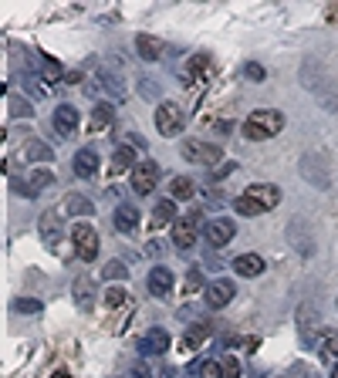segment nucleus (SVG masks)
I'll list each match as a JSON object with an SVG mask.
<instances>
[{
  "mask_svg": "<svg viewBox=\"0 0 338 378\" xmlns=\"http://www.w3.org/2000/svg\"><path fill=\"white\" fill-rule=\"evenodd\" d=\"M14 311H17V314H37V311H41V301L21 298V301H14Z\"/></svg>",
  "mask_w": 338,
  "mask_h": 378,
  "instance_id": "obj_36",
  "label": "nucleus"
},
{
  "mask_svg": "<svg viewBox=\"0 0 338 378\" xmlns=\"http://www.w3.org/2000/svg\"><path fill=\"white\" fill-rule=\"evenodd\" d=\"M234 298H237V287L230 284V280H213V284H207V294H203V301H207L210 311L227 307Z\"/></svg>",
  "mask_w": 338,
  "mask_h": 378,
  "instance_id": "obj_8",
  "label": "nucleus"
},
{
  "mask_svg": "<svg viewBox=\"0 0 338 378\" xmlns=\"http://www.w3.org/2000/svg\"><path fill=\"white\" fill-rule=\"evenodd\" d=\"M234 270L240 277H257V274H264V260L257 253H240L234 260Z\"/></svg>",
  "mask_w": 338,
  "mask_h": 378,
  "instance_id": "obj_17",
  "label": "nucleus"
},
{
  "mask_svg": "<svg viewBox=\"0 0 338 378\" xmlns=\"http://www.w3.org/2000/svg\"><path fill=\"white\" fill-rule=\"evenodd\" d=\"M230 206H234V213H240V216H260V213H264V209H260L257 203H254V200H247L244 193H240V196H237V200L230 203Z\"/></svg>",
  "mask_w": 338,
  "mask_h": 378,
  "instance_id": "obj_28",
  "label": "nucleus"
},
{
  "mask_svg": "<svg viewBox=\"0 0 338 378\" xmlns=\"http://www.w3.org/2000/svg\"><path fill=\"white\" fill-rule=\"evenodd\" d=\"M321 358L338 365V334H325L321 338Z\"/></svg>",
  "mask_w": 338,
  "mask_h": 378,
  "instance_id": "obj_30",
  "label": "nucleus"
},
{
  "mask_svg": "<svg viewBox=\"0 0 338 378\" xmlns=\"http://www.w3.org/2000/svg\"><path fill=\"white\" fill-rule=\"evenodd\" d=\"M207 71H210V58H207V54H193V61H189V75L203 78Z\"/></svg>",
  "mask_w": 338,
  "mask_h": 378,
  "instance_id": "obj_33",
  "label": "nucleus"
},
{
  "mask_svg": "<svg viewBox=\"0 0 338 378\" xmlns=\"http://www.w3.org/2000/svg\"><path fill=\"white\" fill-rule=\"evenodd\" d=\"M223 378H240V361L237 358H223Z\"/></svg>",
  "mask_w": 338,
  "mask_h": 378,
  "instance_id": "obj_39",
  "label": "nucleus"
},
{
  "mask_svg": "<svg viewBox=\"0 0 338 378\" xmlns=\"http://www.w3.org/2000/svg\"><path fill=\"white\" fill-rule=\"evenodd\" d=\"M210 334H213V325H210V321H196V325H189L186 334H183V348H196V345H203Z\"/></svg>",
  "mask_w": 338,
  "mask_h": 378,
  "instance_id": "obj_18",
  "label": "nucleus"
},
{
  "mask_svg": "<svg viewBox=\"0 0 338 378\" xmlns=\"http://www.w3.org/2000/svg\"><path fill=\"white\" fill-rule=\"evenodd\" d=\"M156 182H159V162H153V159L135 162V169H132V189L139 196H149L156 189Z\"/></svg>",
  "mask_w": 338,
  "mask_h": 378,
  "instance_id": "obj_6",
  "label": "nucleus"
},
{
  "mask_svg": "<svg viewBox=\"0 0 338 378\" xmlns=\"http://www.w3.org/2000/svg\"><path fill=\"white\" fill-rule=\"evenodd\" d=\"M71 243H75L78 260H85V264H92L99 257V233L88 227V223H75L71 227Z\"/></svg>",
  "mask_w": 338,
  "mask_h": 378,
  "instance_id": "obj_5",
  "label": "nucleus"
},
{
  "mask_svg": "<svg viewBox=\"0 0 338 378\" xmlns=\"http://www.w3.org/2000/svg\"><path fill=\"white\" fill-rule=\"evenodd\" d=\"M183 126H186V115H183V108L176 101H162L156 108V128L159 135H166V139H173V135H180Z\"/></svg>",
  "mask_w": 338,
  "mask_h": 378,
  "instance_id": "obj_4",
  "label": "nucleus"
},
{
  "mask_svg": "<svg viewBox=\"0 0 338 378\" xmlns=\"http://www.w3.org/2000/svg\"><path fill=\"white\" fill-rule=\"evenodd\" d=\"M27 88H31V95H34V98H48V88H44V85H37V78H27Z\"/></svg>",
  "mask_w": 338,
  "mask_h": 378,
  "instance_id": "obj_41",
  "label": "nucleus"
},
{
  "mask_svg": "<svg viewBox=\"0 0 338 378\" xmlns=\"http://www.w3.org/2000/svg\"><path fill=\"white\" fill-rule=\"evenodd\" d=\"M146 250L153 253V257H162V253H166V247H162L159 240H149V247H146Z\"/></svg>",
  "mask_w": 338,
  "mask_h": 378,
  "instance_id": "obj_44",
  "label": "nucleus"
},
{
  "mask_svg": "<svg viewBox=\"0 0 338 378\" xmlns=\"http://www.w3.org/2000/svg\"><path fill=\"white\" fill-rule=\"evenodd\" d=\"M112 122H115V105H112V101H99V105L92 108V135L102 132V128H108Z\"/></svg>",
  "mask_w": 338,
  "mask_h": 378,
  "instance_id": "obj_16",
  "label": "nucleus"
},
{
  "mask_svg": "<svg viewBox=\"0 0 338 378\" xmlns=\"http://www.w3.org/2000/svg\"><path fill=\"white\" fill-rule=\"evenodd\" d=\"M189 378H196V375H189Z\"/></svg>",
  "mask_w": 338,
  "mask_h": 378,
  "instance_id": "obj_48",
  "label": "nucleus"
},
{
  "mask_svg": "<svg viewBox=\"0 0 338 378\" xmlns=\"http://www.w3.org/2000/svg\"><path fill=\"white\" fill-rule=\"evenodd\" d=\"M139 348H142V354H166L169 352V331L149 328V334L139 341Z\"/></svg>",
  "mask_w": 338,
  "mask_h": 378,
  "instance_id": "obj_11",
  "label": "nucleus"
},
{
  "mask_svg": "<svg viewBox=\"0 0 338 378\" xmlns=\"http://www.w3.org/2000/svg\"><path fill=\"white\" fill-rule=\"evenodd\" d=\"M10 189H14L17 196H24V200H31V196H34V193H31V186H27V182H21V179H14V182H10Z\"/></svg>",
  "mask_w": 338,
  "mask_h": 378,
  "instance_id": "obj_43",
  "label": "nucleus"
},
{
  "mask_svg": "<svg viewBox=\"0 0 338 378\" xmlns=\"http://www.w3.org/2000/svg\"><path fill=\"white\" fill-rule=\"evenodd\" d=\"M139 95L142 98H159V85L149 81V78H139Z\"/></svg>",
  "mask_w": 338,
  "mask_h": 378,
  "instance_id": "obj_38",
  "label": "nucleus"
},
{
  "mask_svg": "<svg viewBox=\"0 0 338 378\" xmlns=\"http://www.w3.org/2000/svg\"><path fill=\"white\" fill-rule=\"evenodd\" d=\"M285 128V115L274 112V108H257L244 119V135L251 142H264V139H274L278 132Z\"/></svg>",
  "mask_w": 338,
  "mask_h": 378,
  "instance_id": "obj_1",
  "label": "nucleus"
},
{
  "mask_svg": "<svg viewBox=\"0 0 338 378\" xmlns=\"http://www.w3.org/2000/svg\"><path fill=\"white\" fill-rule=\"evenodd\" d=\"M189 375H200V378H223V365L220 361H203V358H196L193 365H189Z\"/></svg>",
  "mask_w": 338,
  "mask_h": 378,
  "instance_id": "obj_22",
  "label": "nucleus"
},
{
  "mask_svg": "<svg viewBox=\"0 0 338 378\" xmlns=\"http://www.w3.org/2000/svg\"><path fill=\"white\" fill-rule=\"evenodd\" d=\"M132 375H135V378H153V375H149V368H146V365H135V368H132Z\"/></svg>",
  "mask_w": 338,
  "mask_h": 378,
  "instance_id": "obj_45",
  "label": "nucleus"
},
{
  "mask_svg": "<svg viewBox=\"0 0 338 378\" xmlns=\"http://www.w3.org/2000/svg\"><path fill=\"white\" fill-rule=\"evenodd\" d=\"M102 277L105 280H126V277H129V270H126V264H122V260H108V264H105V270H102Z\"/></svg>",
  "mask_w": 338,
  "mask_h": 378,
  "instance_id": "obj_29",
  "label": "nucleus"
},
{
  "mask_svg": "<svg viewBox=\"0 0 338 378\" xmlns=\"http://www.w3.org/2000/svg\"><path fill=\"white\" fill-rule=\"evenodd\" d=\"M54 128H58L65 139H75V132H78V108L58 105V108H54Z\"/></svg>",
  "mask_w": 338,
  "mask_h": 378,
  "instance_id": "obj_10",
  "label": "nucleus"
},
{
  "mask_svg": "<svg viewBox=\"0 0 338 378\" xmlns=\"http://www.w3.org/2000/svg\"><path fill=\"white\" fill-rule=\"evenodd\" d=\"M99 173V152L95 149H78L75 152V176L92 179Z\"/></svg>",
  "mask_w": 338,
  "mask_h": 378,
  "instance_id": "obj_13",
  "label": "nucleus"
},
{
  "mask_svg": "<svg viewBox=\"0 0 338 378\" xmlns=\"http://www.w3.org/2000/svg\"><path fill=\"white\" fill-rule=\"evenodd\" d=\"M166 223H176V203L173 200L156 203V209H153V227H166Z\"/></svg>",
  "mask_w": 338,
  "mask_h": 378,
  "instance_id": "obj_23",
  "label": "nucleus"
},
{
  "mask_svg": "<svg viewBox=\"0 0 338 378\" xmlns=\"http://www.w3.org/2000/svg\"><path fill=\"white\" fill-rule=\"evenodd\" d=\"M135 48H139V58H146V61H159V58H162V41H159V37L139 34V37H135Z\"/></svg>",
  "mask_w": 338,
  "mask_h": 378,
  "instance_id": "obj_19",
  "label": "nucleus"
},
{
  "mask_svg": "<svg viewBox=\"0 0 338 378\" xmlns=\"http://www.w3.org/2000/svg\"><path fill=\"white\" fill-rule=\"evenodd\" d=\"M129 169H135L132 166V149L129 146H119L112 152V173H129Z\"/></svg>",
  "mask_w": 338,
  "mask_h": 378,
  "instance_id": "obj_26",
  "label": "nucleus"
},
{
  "mask_svg": "<svg viewBox=\"0 0 338 378\" xmlns=\"http://www.w3.org/2000/svg\"><path fill=\"white\" fill-rule=\"evenodd\" d=\"M37 65H44V75L51 78V81H58V78H61V65H58V61H51L48 54H41V58H37Z\"/></svg>",
  "mask_w": 338,
  "mask_h": 378,
  "instance_id": "obj_37",
  "label": "nucleus"
},
{
  "mask_svg": "<svg viewBox=\"0 0 338 378\" xmlns=\"http://www.w3.org/2000/svg\"><path fill=\"white\" fill-rule=\"evenodd\" d=\"M102 88H108L115 98H126V85H119V78L115 75H102Z\"/></svg>",
  "mask_w": 338,
  "mask_h": 378,
  "instance_id": "obj_35",
  "label": "nucleus"
},
{
  "mask_svg": "<svg viewBox=\"0 0 338 378\" xmlns=\"http://www.w3.org/2000/svg\"><path fill=\"white\" fill-rule=\"evenodd\" d=\"M92 298H95V291H92V280L81 274V277L75 280V301H78L81 311H92V307H95V301H92Z\"/></svg>",
  "mask_w": 338,
  "mask_h": 378,
  "instance_id": "obj_21",
  "label": "nucleus"
},
{
  "mask_svg": "<svg viewBox=\"0 0 338 378\" xmlns=\"http://www.w3.org/2000/svg\"><path fill=\"white\" fill-rule=\"evenodd\" d=\"M203 237H207L210 247H227L237 237V223L227 220V216H213V220H207V227H203Z\"/></svg>",
  "mask_w": 338,
  "mask_h": 378,
  "instance_id": "obj_7",
  "label": "nucleus"
},
{
  "mask_svg": "<svg viewBox=\"0 0 338 378\" xmlns=\"http://www.w3.org/2000/svg\"><path fill=\"white\" fill-rule=\"evenodd\" d=\"M332 378H338V365H335V368H332Z\"/></svg>",
  "mask_w": 338,
  "mask_h": 378,
  "instance_id": "obj_47",
  "label": "nucleus"
},
{
  "mask_svg": "<svg viewBox=\"0 0 338 378\" xmlns=\"http://www.w3.org/2000/svg\"><path fill=\"white\" fill-rule=\"evenodd\" d=\"M244 75L251 78V81H264V68H260V65H254V61H251V65L244 68Z\"/></svg>",
  "mask_w": 338,
  "mask_h": 378,
  "instance_id": "obj_42",
  "label": "nucleus"
},
{
  "mask_svg": "<svg viewBox=\"0 0 338 378\" xmlns=\"http://www.w3.org/2000/svg\"><path fill=\"white\" fill-rule=\"evenodd\" d=\"M183 159L186 162H193V166H207V169H213V162H220V146H213V142H203V139H183Z\"/></svg>",
  "mask_w": 338,
  "mask_h": 378,
  "instance_id": "obj_2",
  "label": "nucleus"
},
{
  "mask_svg": "<svg viewBox=\"0 0 338 378\" xmlns=\"http://www.w3.org/2000/svg\"><path fill=\"white\" fill-rule=\"evenodd\" d=\"M200 287H203V274H200V270H189V274H186V280H183V294L189 298V294H196Z\"/></svg>",
  "mask_w": 338,
  "mask_h": 378,
  "instance_id": "obj_32",
  "label": "nucleus"
},
{
  "mask_svg": "<svg viewBox=\"0 0 338 378\" xmlns=\"http://www.w3.org/2000/svg\"><path fill=\"white\" fill-rule=\"evenodd\" d=\"M51 182H54V176L48 173V169H34V173H31V179H27V186H31V193H34V196H37L41 189H48Z\"/></svg>",
  "mask_w": 338,
  "mask_h": 378,
  "instance_id": "obj_27",
  "label": "nucleus"
},
{
  "mask_svg": "<svg viewBox=\"0 0 338 378\" xmlns=\"http://www.w3.org/2000/svg\"><path fill=\"white\" fill-rule=\"evenodd\" d=\"M61 233H65L61 216H58V213H44V216H41V240H44L48 247H54V243H61Z\"/></svg>",
  "mask_w": 338,
  "mask_h": 378,
  "instance_id": "obj_15",
  "label": "nucleus"
},
{
  "mask_svg": "<svg viewBox=\"0 0 338 378\" xmlns=\"http://www.w3.org/2000/svg\"><path fill=\"white\" fill-rule=\"evenodd\" d=\"M234 169H237V162H223V166H213V169H210V176H213V179H223V176H230Z\"/></svg>",
  "mask_w": 338,
  "mask_h": 378,
  "instance_id": "obj_40",
  "label": "nucleus"
},
{
  "mask_svg": "<svg viewBox=\"0 0 338 378\" xmlns=\"http://www.w3.org/2000/svg\"><path fill=\"white\" fill-rule=\"evenodd\" d=\"M193 193H196V189H193V179L189 176L169 179V196H173V200H193Z\"/></svg>",
  "mask_w": 338,
  "mask_h": 378,
  "instance_id": "obj_24",
  "label": "nucleus"
},
{
  "mask_svg": "<svg viewBox=\"0 0 338 378\" xmlns=\"http://www.w3.org/2000/svg\"><path fill=\"white\" fill-rule=\"evenodd\" d=\"M146 287H149V294H156V298H166V294L173 291V270H166V267H156V270H149V280H146Z\"/></svg>",
  "mask_w": 338,
  "mask_h": 378,
  "instance_id": "obj_14",
  "label": "nucleus"
},
{
  "mask_svg": "<svg viewBox=\"0 0 338 378\" xmlns=\"http://www.w3.org/2000/svg\"><path fill=\"white\" fill-rule=\"evenodd\" d=\"M51 378H68V372H54Z\"/></svg>",
  "mask_w": 338,
  "mask_h": 378,
  "instance_id": "obj_46",
  "label": "nucleus"
},
{
  "mask_svg": "<svg viewBox=\"0 0 338 378\" xmlns=\"http://www.w3.org/2000/svg\"><path fill=\"white\" fill-rule=\"evenodd\" d=\"M24 159L27 162H51L54 152H51V146H44L41 139H27L24 142Z\"/></svg>",
  "mask_w": 338,
  "mask_h": 378,
  "instance_id": "obj_20",
  "label": "nucleus"
},
{
  "mask_svg": "<svg viewBox=\"0 0 338 378\" xmlns=\"http://www.w3.org/2000/svg\"><path fill=\"white\" fill-rule=\"evenodd\" d=\"M112 223H115V230H119V233H132V230L139 227V209H135V206H129V203H119V206H115V216H112Z\"/></svg>",
  "mask_w": 338,
  "mask_h": 378,
  "instance_id": "obj_12",
  "label": "nucleus"
},
{
  "mask_svg": "<svg viewBox=\"0 0 338 378\" xmlns=\"http://www.w3.org/2000/svg\"><path fill=\"white\" fill-rule=\"evenodd\" d=\"M196 237H200V213L196 209L193 213H183L180 220L173 223V243H176V250L189 253L193 243H196Z\"/></svg>",
  "mask_w": 338,
  "mask_h": 378,
  "instance_id": "obj_3",
  "label": "nucleus"
},
{
  "mask_svg": "<svg viewBox=\"0 0 338 378\" xmlns=\"http://www.w3.org/2000/svg\"><path fill=\"white\" fill-rule=\"evenodd\" d=\"M65 209H68V216H92V213H95V206L85 200V196H78V193H71V196L65 200Z\"/></svg>",
  "mask_w": 338,
  "mask_h": 378,
  "instance_id": "obj_25",
  "label": "nucleus"
},
{
  "mask_svg": "<svg viewBox=\"0 0 338 378\" xmlns=\"http://www.w3.org/2000/svg\"><path fill=\"white\" fill-rule=\"evenodd\" d=\"M126 298H129V294H126L122 287H108V291H105V304H108V307H122Z\"/></svg>",
  "mask_w": 338,
  "mask_h": 378,
  "instance_id": "obj_34",
  "label": "nucleus"
},
{
  "mask_svg": "<svg viewBox=\"0 0 338 378\" xmlns=\"http://www.w3.org/2000/svg\"><path fill=\"white\" fill-rule=\"evenodd\" d=\"M7 108H10V115H17V119H31V115H34V108H31V101L17 98V95H14V98L7 101Z\"/></svg>",
  "mask_w": 338,
  "mask_h": 378,
  "instance_id": "obj_31",
  "label": "nucleus"
},
{
  "mask_svg": "<svg viewBox=\"0 0 338 378\" xmlns=\"http://www.w3.org/2000/svg\"><path fill=\"white\" fill-rule=\"evenodd\" d=\"M247 200H254L267 213V209H274L278 203H281V189L274 186V182H257V186H247V193H244Z\"/></svg>",
  "mask_w": 338,
  "mask_h": 378,
  "instance_id": "obj_9",
  "label": "nucleus"
}]
</instances>
